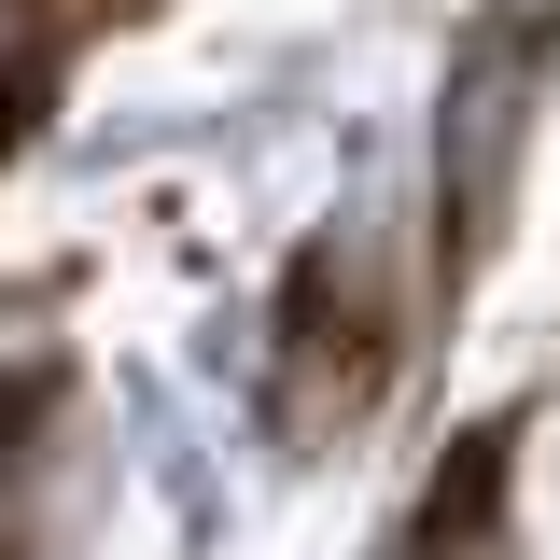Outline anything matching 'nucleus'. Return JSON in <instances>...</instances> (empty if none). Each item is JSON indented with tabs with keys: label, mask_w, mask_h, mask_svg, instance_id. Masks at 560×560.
I'll use <instances>...</instances> for the list:
<instances>
[{
	"label": "nucleus",
	"mask_w": 560,
	"mask_h": 560,
	"mask_svg": "<svg viewBox=\"0 0 560 560\" xmlns=\"http://www.w3.org/2000/svg\"><path fill=\"white\" fill-rule=\"evenodd\" d=\"M378 364H393V337H378V280H364V253H350V238H308L294 280H280L267 420L294 434V448H323V434H350V420L378 407Z\"/></svg>",
	"instance_id": "obj_2"
},
{
	"label": "nucleus",
	"mask_w": 560,
	"mask_h": 560,
	"mask_svg": "<svg viewBox=\"0 0 560 560\" xmlns=\"http://www.w3.org/2000/svg\"><path fill=\"white\" fill-rule=\"evenodd\" d=\"M14 14V43H0V168L28 154V127L57 113V84L84 70V43L127 14V0H0Z\"/></svg>",
	"instance_id": "obj_3"
},
{
	"label": "nucleus",
	"mask_w": 560,
	"mask_h": 560,
	"mask_svg": "<svg viewBox=\"0 0 560 560\" xmlns=\"http://www.w3.org/2000/svg\"><path fill=\"white\" fill-rule=\"evenodd\" d=\"M547 113H560V0H477V28L434 70V294L448 308L518 238Z\"/></svg>",
	"instance_id": "obj_1"
}]
</instances>
